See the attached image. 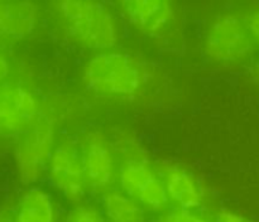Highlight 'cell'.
I'll return each mask as SVG.
<instances>
[{"label": "cell", "instance_id": "obj_1", "mask_svg": "<svg viewBox=\"0 0 259 222\" xmlns=\"http://www.w3.org/2000/svg\"><path fill=\"white\" fill-rule=\"evenodd\" d=\"M83 82L93 92L109 97H128L147 81L143 63L123 50H103L89 58L83 67Z\"/></svg>", "mask_w": 259, "mask_h": 222}, {"label": "cell", "instance_id": "obj_2", "mask_svg": "<svg viewBox=\"0 0 259 222\" xmlns=\"http://www.w3.org/2000/svg\"><path fill=\"white\" fill-rule=\"evenodd\" d=\"M60 13L71 34L86 47L109 50L118 42V22L104 3L63 0L60 4Z\"/></svg>", "mask_w": 259, "mask_h": 222}, {"label": "cell", "instance_id": "obj_3", "mask_svg": "<svg viewBox=\"0 0 259 222\" xmlns=\"http://www.w3.org/2000/svg\"><path fill=\"white\" fill-rule=\"evenodd\" d=\"M55 126L47 116H39L27 131L19 135L15 148L18 173L24 183H33L47 169L55 150Z\"/></svg>", "mask_w": 259, "mask_h": 222}, {"label": "cell", "instance_id": "obj_4", "mask_svg": "<svg viewBox=\"0 0 259 222\" xmlns=\"http://www.w3.org/2000/svg\"><path fill=\"white\" fill-rule=\"evenodd\" d=\"M205 48L212 60L232 63L244 60L253 49V39L245 22L234 14H220L210 24Z\"/></svg>", "mask_w": 259, "mask_h": 222}, {"label": "cell", "instance_id": "obj_5", "mask_svg": "<svg viewBox=\"0 0 259 222\" xmlns=\"http://www.w3.org/2000/svg\"><path fill=\"white\" fill-rule=\"evenodd\" d=\"M119 182L121 191L146 211L162 214L169 206L163 181L152 171L148 161L123 163L119 172Z\"/></svg>", "mask_w": 259, "mask_h": 222}, {"label": "cell", "instance_id": "obj_6", "mask_svg": "<svg viewBox=\"0 0 259 222\" xmlns=\"http://www.w3.org/2000/svg\"><path fill=\"white\" fill-rule=\"evenodd\" d=\"M52 186L73 204L82 203L89 191L81 151L71 143L56 146L47 166Z\"/></svg>", "mask_w": 259, "mask_h": 222}, {"label": "cell", "instance_id": "obj_7", "mask_svg": "<svg viewBox=\"0 0 259 222\" xmlns=\"http://www.w3.org/2000/svg\"><path fill=\"white\" fill-rule=\"evenodd\" d=\"M39 118L35 96L13 83L0 85V133L22 135Z\"/></svg>", "mask_w": 259, "mask_h": 222}, {"label": "cell", "instance_id": "obj_8", "mask_svg": "<svg viewBox=\"0 0 259 222\" xmlns=\"http://www.w3.org/2000/svg\"><path fill=\"white\" fill-rule=\"evenodd\" d=\"M80 151L89 188L104 193L109 192L116 174L110 141L101 131L91 130L83 138Z\"/></svg>", "mask_w": 259, "mask_h": 222}, {"label": "cell", "instance_id": "obj_9", "mask_svg": "<svg viewBox=\"0 0 259 222\" xmlns=\"http://www.w3.org/2000/svg\"><path fill=\"white\" fill-rule=\"evenodd\" d=\"M162 181L168 194L169 203L185 211L199 212L205 203V192L199 179L190 171L177 164H168L162 172Z\"/></svg>", "mask_w": 259, "mask_h": 222}, {"label": "cell", "instance_id": "obj_10", "mask_svg": "<svg viewBox=\"0 0 259 222\" xmlns=\"http://www.w3.org/2000/svg\"><path fill=\"white\" fill-rule=\"evenodd\" d=\"M120 5L128 22L147 34H158L175 19L174 5L167 0H126Z\"/></svg>", "mask_w": 259, "mask_h": 222}, {"label": "cell", "instance_id": "obj_11", "mask_svg": "<svg viewBox=\"0 0 259 222\" xmlns=\"http://www.w3.org/2000/svg\"><path fill=\"white\" fill-rule=\"evenodd\" d=\"M38 8L30 2L0 0V37L22 39L37 25Z\"/></svg>", "mask_w": 259, "mask_h": 222}, {"label": "cell", "instance_id": "obj_12", "mask_svg": "<svg viewBox=\"0 0 259 222\" xmlns=\"http://www.w3.org/2000/svg\"><path fill=\"white\" fill-rule=\"evenodd\" d=\"M15 222H60L52 194L40 187H29L23 192L14 208Z\"/></svg>", "mask_w": 259, "mask_h": 222}, {"label": "cell", "instance_id": "obj_13", "mask_svg": "<svg viewBox=\"0 0 259 222\" xmlns=\"http://www.w3.org/2000/svg\"><path fill=\"white\" fill-rule=\"evenodd\" d=\"M100 207L106 222H148L146 209L124 192L104 193Z\"/></svg>", "mask_w": 259, "mask_h": 222}, {"label": "cell", "instance_id": "obj_14", "mask_svg": "<svg viewBox=\"0 0 259 222\" xmlns=\"http://www.w3.org/2000/svg\"><path fill=\"white\" fill-rule=\"evenodd\" d=\"M114 150L124 158V163L128 161H147L146 153L141 143L129 134H119L114 138Z\"/></svg>", "mask_w": 259, "mask_h": 222}, {"label": "cell", "instance_id": "obj_15", "mask_svg": "<svg viewBox=\"0 0 259 222\" xmlns=\"http://www.w3.org/2000/svg\"><path fill=\"white\" fill-rule=\"evenodd\" d=\"M63 222H106L101 207L96 204L82 202L75 204L66 214Z\"/></svg>", "mask_w": 259, "mask_h": 222}, {"label": "cell", "instance_id": "obj_16", "mask_svg": "<svg viewBox=\"0 0 259 222\" xmlns=\"http://www.w3.org/2000/svg\"><path fill=\"white\" fill-rule=\"evenodd\" d=\"M156 222H215V219L207 218L200 212L175 208L172 211L162 213L156 219Z\"/></svg>", "mask_w": 259, "mask_h": 222}, {"label": "cell", "instance_id": "obj_17", "mask_svg": "<svg viewBox=\"0 0 259 222\" xmlns=\"http://www.w3.org/2000/svg\"><path fill=\"white\" fill-rule=\"evenodd\" d=\"M215 222H257L239 212L232 209H220L215 216Z\"/></svg>", "mask_w": 259, "mask_h": 222}, {"label": "cell", "instance_id": "obj_18", "mask_svg": "<svg viewBox=\"0 0 259 222\" xmlns=\"http://www.w3.org/2000/svg\"><path fill=\"white\" fill-rule=\"evenodd\" d=\"M244 22L245 25H247L248 32H249L250 37H252L253 42L259 44V9L253 10V12L248 15L247 19H245Z\"/></svg>", "mask_w": 259, "mask_h": 222}, {"label": "cell", "instance_id": "obj_19", "mask_svg": "<svg viewBox=\"0 0 259 222\" xmlns=\"http://www.w3.org/2000/svg\"><path fill=\"white\" fill-rule=\"evenodd\" d=\"M9 60H8L7 54L0 49V85L7 78L8 73H9Z\"/></svg>", "mask_w": 259, "mask_h": 222}, {"label": "cell", "instance_id": "obj_20", "mask_svg": "<svg viewBox=\"0 0 259 222\" xmlns=\"http://www.w3.org/2000/svg\"><path fill=\"white\" fill-rule=\"evenodd\" d=\"M0 222H15L14 209H10V208L0 209Z\"/></svg>", "mask_w": 259, "mask_h": 222}]
</instances>
